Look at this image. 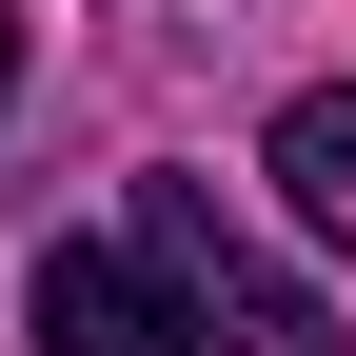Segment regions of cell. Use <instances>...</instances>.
I'll return each instance as SVG.
<instances>
[{
	"label": "cell",
	"instance_id": "1",
	"mask_svg": "<svg viewBox=\"0 0 356 356\" xmlns=\"http://www.w3.org/2000/svg\"><path fill=\"white\" fill-rule=\"evenodd\" d=\"M139 257H178V297H198V337H218V356H356L317 297L277 277V257H238V238H218V198H198V178H139Z\"/></svg>",
	"mask_w": 356,
	"mask_h": 356
},
{
	"label": "cell",
	"instance_id": "3",
	"mask_svg": "<svg viewBox=\"0 0 356 356\" xmlns=\"http://www.w3.org/2000/svg\"><path fill=\"white\" fill-rule=\"evenodd\" d=\"M277 198L317 218V238L356 257V79H317V99H277Z\"/></svg>",
	"mask_w": 356,
	"mask_h": 356
},
{
	"label": "cell",
	"instance_id": "2",
	"mask_svg": "<svg viewBox=\"0 0 356 356\" xmlns=\"http://www.w3.org/2000/svg\"><path fill=\"white\" fill-rule=\"evenodd\" d=\"M40 356H198L178 257H99V238H60V257H40Z\"/></svg>",
	"mask_w": 356,
	"mask_h": 356
},
{
	"label": "cell",
	"instance_id": "4",
	"mask_svg": "<svg viewBox=\"0 0 356 356\" xmlns=\"http://www.w3.org/2000/svg\"><path fill=\"white\" fill-rule=\"evenodd\" d=\"M0 99H20V20H0Z\"/></svg>",
	"mask_w": 356,
	"mask_h": 356
}]
</instances>
